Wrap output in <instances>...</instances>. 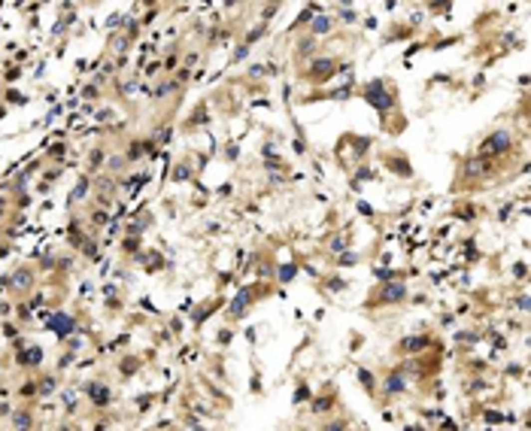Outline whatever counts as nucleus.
<instances>
[{"instance_id": "f257e3e1", "label": "nucleus", "mask_w": 531, "mask_h": 431, "mask_svg": "<svg viewBox=\"0 0 531 431\" xmlns=\"http://www.w3.org/2000/svg\"><path fill=\"white\" fill-rule=\"evenodd\" d=\"M507 143H510V137H507V134H495V137H492L486 146H489V152H501V149H507Z\"/></svg>"}]
</instances>
